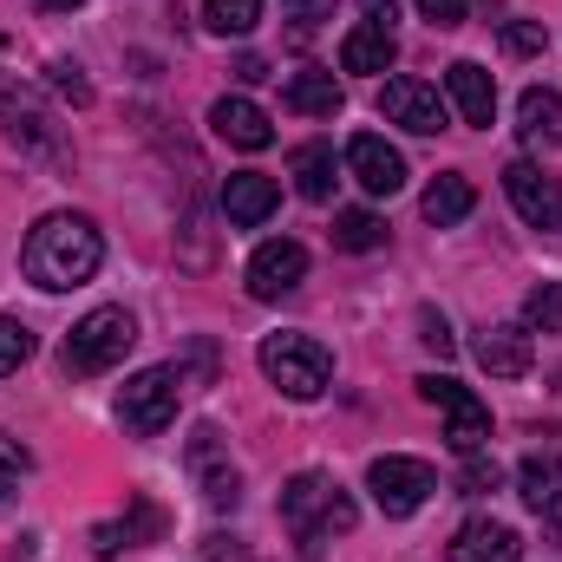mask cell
Returning a JSON list of instances; mask_svg holds the SVG:
<instances>
[{
	"label": "cell",
	"mask_w": 562,
	"mask_h": 562,
	"mask_svg": "<svg viewBox=\"0 0 562 562\" xmlns=\"http://www.w3.org/2000/svg\"><path fill=\"white\" fill-rule=\"evenodd\" d=\"M99 262H105V236H99L92 216H72V210L40 216L33 236H26V249H20L26 281L46 288V294H66V288H79V281H92Z\"/></svg>",
	"instance_id": "6da1fadb"
},
{
	"label": "cell",
	"mask_w": 562,
	"mask_h": 562,
	"mask_svg": "<svg viewBox=\"0 0 562 562\" xmlns=\"http://www.w3.org/2000/svg\"><path fill=\"white\" fill-rule=\"evenodd\" d=\"M281 524H288L301 543H327V537H347V530L360 524V510H353V497H347L327 471H301V477H288V491H281Z\"/></svg>",
	"instance_id": "7a4b0ae2"
},
{
	"label": "cell",
	"mask_w": 562,
	"mask_h": 562,
	"mask_svg": "<svg viewBox=\"0 0 562 562\" xmlns=\"http://www.w3.org/2000/svg\"><path fill=\"white\" fill-rule=\"evenodd\" d=\"M256 367L269 373V386L288 393V400H321L327 380H334V353L314 334H269L256 347Z\"/></svg>",
	"instance_id": "3957f363"
},
{
	"label": "cell",
	"mask_w": 562,
	"mask_h": 562,
	"mask_svg": "<svg viewBox=\"0 0 562 562\" xmlns=\"http://www.w3.org/2000/svg\"><path fill=\"white\" fill-rule=\"evenodd\" d=\"M132 347H138V321H132L125 307H92V314L66 334V373H72V380L112 373Z\"/></svg>",
	"instance_id": "277c9868"
},
{
	"label": "cell",
	"mask_w": 562,
	"mask_h": 562,
	"mask_svg": "<svg viewBox=\"0 0 562 562\" xmlns=\"http://www.w3.org/2000/svg\"><path fill=\"white\" fill-rule=\"evenodd\" d=\"M0 132L20 144L26 157H46V164H66V157H72V144L53 125V112L40 105V92L20 86L13 72H0Z\"/></svg>",
	"instance_id": "5b68a950"
},
{
	"label": "cell",
	"mask_w": 562,
	"mask_h": 562,
	"mask_svg": "<svg viewBox=\"0 0 562 562\" xmlns=\"http://www.w3.org/2000/svg\"><path fill=\"white\" fill-rule=\"evenodd\" d=\"M177 400H183V367H144L138 380H125V393H119V425L132 438H157L177 419Z\"/></svg>",
	"instance_id": "8992f818"
},
{
	"label": "cell",
	"mask_w": 562,
	"mask_h": 562,
	"mask_svg": "<svg viewBox=\"0 0 562 562\" xmlns=\"http://www.w3.org/2000/svg\"><path fill=\"white\" fill-rule=\"evenodd\" d=\"M183 464H190V477H196V491H203L210 510H236V504H243V471H236L229 438H223L216 425H196V431H190Z\"/></svg>",
	"instance_id": "52a82bcc"
},
{
	"label": "cell",
	"mask_w": 562,
	"mask_h": 562,
	"mask_svg": "<svg viewBox=\"0 0 562 562\" xmlns=\"http://www.w3.org/2000/svg\"><path fill=\"white\" fill-rule=\"evenodd\" d=\"M419 400L445 406V438H451L458 458L484 451V438H491V413H484V400H477L471 386H458L451 373H419Z\"/></svg>",
	"instance_id": "ba28073f"
},
{
	"label": "cell",
	"mask_w": 562,
	"mask_h": 562,
	"mask_svg": "<svg viewBox=\"0 0 562 562\" xmlns=\"http://www.w3.org/2000/svg\"><path fill=\"white\" fill-rule=\"evenodd\" d=\"M367 491H373V504H380L386 517H413L425 497L438 491V471H431L425 458L386 451V458H373V471H367Z\"/></svg>",
	"instance_id": "9c48e42d"
},
{
	"label": "cell",
	"mask_w": 562,
	"mask_h": 562,
	"mask_svg": "<svg viewBox=\"0 0 562 562\" xmlns=\"http://www.w3.org/2000/svg\"><path fill=\"white\" fill-rule=\"evenodd\" d=\"M243 281H249V294H256V301H281V294H294V288L307 281V249H301V243H288V236H276V243H262V249L249 256Z\"/></svg>",
	"instance_id": "30bf717a"
},
{
	"label": "cell",
	"mask_w": 562,
	"mask_h": 562,
	"mask_svg": "<svg viewBox=\"0 0 562 562\" xmlns=\"http://www.w3.org/2000/svg\"><path fill=\"white\" fill-rule=\"evenodd\" d=\"M504 196L517 203V216L530 223V229H562V177H543L537 164H510L504 170Z\"/></svg>",
	"instance_id": "8fae6325"
},
{
	"label": "cell",
	"mask_w": 562,
	"mask_h": 562,
	"mask_svg": "<svg viewBox=\"0 0 562 562\" xmlns=\"http://www.w3.org/2000/svg\"><path fill=\"white\" fill-rule=\"evenodd\" d=\"M380 112L393 119V125H406V132H445V119H451V105H445V92L438 86H425V79H386V92H380Z\"/></svg>",
	"instance_id": "7c38bea8"
},
{
	"label": "cell",
	"mask_w": 562,
	"mask_h": 562,
	"mask_svg": "<svg viewBox=\"0 0 562 562\" xmlns=\"http://www.w3.org/2000/svg\"><path fill=\"white\" fill-rule=\"evenodd\" d=\"M347 170H353V183H360L367 196H393V190H406V157L380 138V132H360V138L347 144Z\"/></svg>",
	"instance_id": "4fadbf2b"
},
{
	"label": "cell",
	"mask_w": 562,
	"mask_h": 562,
	"mask_svg": "<svg viewBox=\"0 0 562 562\" xmlns=\"http://www.w3.org/2000/svg\"><path fill=\"white\" fill-rule=\"evenodd\" d=\"M517 491H524V504H530L550 530H562V451L557 445H543V451H530V458L517 464Z\"/></svg>",
	"instance_id": "5bb4252c"
},
{
	"label": "cell",
	"mask_w": 562,
	"mask_h": 562,
	"mask_svg": "<svg viewBox=\"0 0 562 562\" xmlns=\"http://www.w3.org/2000/svg\"><path fill=\"white\" fill-rule=\"evenodd\" d=\"M445 557L451 562H517L524 557V537L510 524H497V517H471V524H458V537L445 543Z\"/></svg>",
	"instance_id": "9a60e30c"
},
{
	"label": "cell",
	"mask_w": 562,
	"mask_h": 562,
	"mask_svg": "<svg viewBox=\"0 0 562 562\" xmlns=\"http://www.w3.org/2000/svg\"><path fill=\"white\" fill-rule=\"evenodd\" d=\"M445 105H451L464 125H491V119H497V86H491V72H484L477 59H458V66L445 72Z\"/></svg>",
	"instance_id": "2e32d148"
},
{
	"label": "cell",
	"mask_w": 562,
	"mask_h": 562,
	"mask_svg": "<svg viewBox=\"0 0 562 562\" xmlns=\"http://www.w3.org/2000/svg\"><path fill=\"white\" fill-rule=\"evenodd\" d=\"M477 367H484L491 380H524V373L537 367L530 327H524V321H517V327H484V334H477Z\"/></svg>",
	"instance_id": "e0dca14e"
},
{
	"label": "cell",
	"mask_w": 562,
	"mask_h": 562,
	"mask_svg": "<svg viewBox=\"0 0 562 562\" xmlns=\"http://www.w3.org/2000/svg\"><path fill=\"white\" fill-rule=\"evenodd\" d=\"M276 203H281V190H276V177H262V170H236L223 183V216L236 229H262L276 216Z\"/></svg>",
	"instance_id": "ac0fdd59"
},
{
	"label": "cell",
	"mask_w": 562,
	"mask_h": 562,
	"mask_svg": "<svg viewBox=\"0 0 562 562\" xmlns=\"http://www.w3.org/2000/svg\"><path fill=\"white\" fill-rule=\"evenodd\" d=\"M210 132L223 144H236V150H269V144H276L269 112L249 105V99H216V105H210Z\"/></svg>",
	"instance_id": "d6986e66"
},
{
	"label": "cell",
	"mask_w": 562,
	"mask_h": 562,
	"mask_svg": "<svg viewBox=\"0 0 562 562\" xmlns=\"http://www.w3.org/2000/svg\"><path fill=\"white\" fill-rule=\"evenodd\" d=\"M419 210H425V223H431V229H451V223H464V216L477 210V190H471V177H458V170H438V177L425 183Z\"/></svg>",
	"instance_id": "ffe728a7"
},
{
	"label": "cell",
	"mask_w": 562,
	"mask_h": 562,
	"mask_svg": "<svg viewBox=\"0 0 562 562\" xmlns=\"http://www.w3.org/2000/svg\"><path fill=\"white\" fill-rule=\"evenodd\" d=\"M150 537H164V510H157V504H132L125 517H112V524L92 530V550H99V557H119V550L150 543Z\"/></svg>",
	"instance_id": "44dd1931"
},
{
	"label": "cell",
	"mask_w": 562,
	"mask_h": 562,
	"mask_svg": "<svg viewBox=\"0 0 562 562\" xmlns=\"http://www.w3.org/2000/svg\"><path fill=\"white\" fill-rule=\"evenodd\" d=\"M393 59H400L393 26H373V20H367V26H353V33L340 40V66H347V72H386Z\"/></svg>",
	"instance_id": "7402d4cb"
},
{
	"label": "cell",
	"mask_w": 562,
	"mask_h": 562,
	"mask_svg": "<svg viewBox=\"0 0 562 562\" xmlns=\"http://www.w3.org/2000/svg\"><path fill=\"white\" fill-rule=\"evenodd\" d=\"M281 105H288V112H301V119H334V112H340V79L307 66V72H294V79H288Z\"/></svg>",
	"instance_id": "603a6c76"
},
{
	"label": "cell",
	"mask_w": 562,
	"mask_h": 562,
	"mask_svg": "<svg viewBox=\"0 0 562 562\" xmlns=\"http://www.w3.org/2000/svg\"><path fill=\"white\" fill-rule=\"evenodd\" d=\"M517 132H524V144H562V92L530 86L517 99Z\"/></svg>",
	"instance_id": "cb8c5ba5"
},
{
	"label": "cell",
	"mask_w": 562,
	"mask_h": 562,
	"mask_svg": "<svg viewBox=\"0 0 562 562\" xmlns=\"http://www.w3.org/2000/svg\"><path fill=\"white\" fill-rule=\"evenodd\" d=\"M334 144H301L294 150V190L307 196V203H327L334 196Z\"/></svg>",
	"instance_id": "d4e9b609"
},
{
	"label": "cell",
	"mask_w": 562,
	"mask_h": 562,
	"mask_svg": "<svg viewBox=\"0 0 562 562\" xmlns=\"http://www.w3.org/2000/svg\"><path fill=\"white\" fill-rule=\"evenodd\" d=\"M334 243H340L347 256H367V249L386 243V223H380L373 210H340V216H334Z\"/></svg>",
	"instance_id": "484cf974"
},
{
	"label": "cell",
	"mask_w": 562,
	"mask_h": 562,
	"mask_svg": "<svg viewBox=\"0 0 562 562\" xmlns=\"http://www.w3.org/2000/svg\"><path fill=\"white\" fill-rule=\"evenodd\" d=\"M256 20H262V0H203V26L223 33V40L256 33Z\"/></svg>",
	"instance_id": "4316f807"
},
{
	"label": "cell",
	"mask_w": 562,
	"mask_h": 562,
	"mask_svg": "<svg viewBox=\"0 0 562 562\" xmlns=\"http://www.w3.org/2000/svg\"><path fill=\"white\" fill-rule=\"evenodd\" d=\"M524 327L530 334H562V281H543L524 294Z\"/></svg>",
	"instance_id": "83f0119b"
},
{
	"label": "cell",
	"mask_w": 562,
	"mask_h": 562,
	"mask_svg": "<svg viewBox=\"0 0 562 562\" xmlns=\"http://www.w3.org/2000/svg\"><path fill=\"white\" fill-rule=\"evenodd\" d=\"M26 360H33V334H26L13 314H0V380H7V373H20Z\"/></svg>",
	"instance_id": "f1b7e54d"
},
{
	"label": "cell",
	"mask_w": 562,
	"mask_h": 562,
	"mask_svg": "<svg viewBox=\"0 0 562 562\" xmlns=\"http://www.w3.org/2000/svg\"><path fill=\"white\" fill-rule=\"evenodd\" d=\"M543 46H550L543 20H504V53H517V59H537Z\"/></svg>",
	"instance_id": "f546056e"
},
{
	"label": "cell",
	"mask_w": 562,
	"mask_h": 562,
	"mask_svg": "<svg viewBox=\"0 0 562 562\" xmlns=\"http://www.w3.org/2000/svg\"><path fill=\"white\" fill-rule=\"evenodd\" d=\"M46 72H53V92H59V99H72V105H92V79L79 72V59H53Z\"/></svg>",
	"instance_id": "4dcf8cb0"
},
{
	"label": "cell",
	"mask_w": 562,
	"mask_h": 562,
	"mask_svg": "<svg viewBox=\"0 0 562 562\" xmlns=\"http://www.w3.org/2000/svg\"><path fill=\"white\" fill-rule=\"evenodd\" d=\"M26 471H33V451H26L20 438H7V431H0V497H7Z\"/></svg>",
	"instance_id": "1f68e13d"
},
{
	"label": "cell",
	"mask_w": 562,
	"mask_h": 562,
	"mask_svg": "<svg viewBox=\"0 0 562 562\" xmlns=\"http://www.w3.org/2000/svg\"><path fill=\"white\" fill-rule=\"evenodd\" d=\"M419 340L431 353H451V347H458V334H451V321H445L438 307H419Z\"/></svg>",
	"instance_id": "d6a6232c"
},
{
	"label": "cell",
	"mask_w": 562,
	"mask_h": 562,
	"mask_svg": "<svg viewBox=\"0 0 562 562\" xmlns=\"http://www.w3.org/2000/svg\"><path fill=\"white\" fill-rule=\"evenodd\" d=\"M471 7L477 0H419V20H431V26H464Z\"/></svg>",
	"instance_id": "836d02e7"
},
{
	"label": "cell",
	"mask_w": 562,
	"mask_h": 562,
	"mask_svg": "<svg viewBox=\"0 0 562 562\" xmlns=\"http://www.w3.org/2000/svg\"><path fill=\"white\" fill-rule=\"evenodd\" d=\"M464 491H497V464L471 451V458H464Z\"/></svg>",
	"instance_id": "e575fe53"
},
{
	"label": "cell",
	"mask_w": 562,
	"mask_h": 562,
	"mask_svg": "<svg viewBox=\"0 0 562 562\" xmlns=\"http://www.w3.org/2000/svg\"><path fill=\"white\" fill-rule=\"evenodd\" d=\"M281 13H288V20H301V33H307L314 20H327V13H334V0H281Z\"/></svg>",
	"instance_id": "d590c367"
},
{
	"label": "cell",
	"mask_w": 562,
	"mask_h": 562,
	"mask_svg": "<svg viewBox=\"0 0 562 562\" xmlns=\"http://www.w3.org/2000/svg\"><path fill=\"white\" fill-rule=\"evenodd\" d=\"M236 79H243V86H262V79H269V66L249 53V59H236Z\"/></svg>",
	"instance_id": "8d00e7d4"
},
{
	"label": "cell",
	"mask_w": 562,
	"mask_h": 562,
	"mask_svg": "<svg viewBox=\"0 0 562 562\" xmlns=\"http://www.w3.org/2000/svg\"><path fill=\"white\" fill-rule=\"evenodd\" d=\"M210 557L216 562H243V550H236V537H210Z\"/></svg>",
	"instance_id": "74e56055"
},
{
	"label": "cell",
	"mask_w": 562,
	"mask_h": 562,
	"mask_svg": "<svg viewBox=\"0 0 562 562\" xmlns=\"http://www.w3.org/2000/svg\"><path fill=\"white\" fill-rule=\"evenodd\" d=\"M367 13H373V26H386L393 20V0H367Z\"/></svg>",
	"instance_id": "f35d334b"
},
{
	"label": "cell",
	"mask_w": 562,
	"mask_h": 562,
	"mask_svg": "<svg viewBox=\"0 0 562 562\" xmlns=\"http://www.w3.org/2000/svg\"><path fill=\"white\" fill-rule=\"evenodd\" d=\"M46 7H59V13H66V7H79V0H46Z\"/></svg>",
	"instance_id": "ab89813d"
}]
</instances>
